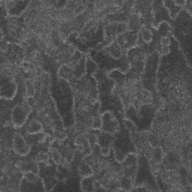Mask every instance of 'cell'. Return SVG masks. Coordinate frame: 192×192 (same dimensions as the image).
Returning <instances> with one entry per match:
<instances>
[{"label": "cell", "instance_id": "cell-1", "mask_svg": "<svg viewBox=\"0 0 192 192\" xmlns=\"http://www.w3.org/2000/svg\"><path fill=\"white\" fill-rule=\"evenodd\" d=\"M14 148L16 153L20 155H26L29 153L30 147L26 143L23 137L16 133L14 137Z\"/></svg>", "mask_w": 192, "mask_h": 192}, {"label": "cell", "instance_id": "cell-2", "mask_svg": "<svg viewBox=\"0 0 192 192\" xmlns=\"http://www.w3.org/2000/svg\"><path fill=\"white\" fill-rule=\"evenodd\" d=\"M41 130H42V125L40 123L39 121L33 119L29 124L28 128H27V133L35 134V133H39L41 131Z\"/></svg>", "mask_w": 192, "mask_h": 192}, {"label": "cell", "instance_id": "cell-3", "mask_svg": "<svg viewBox=\"0 0 192 192\" xmlns=\"http://www.w3.org/2000/svg\"><path fill=\"white\" fill-rule=\"evenodd\" d=\"M141 35L143 38V40L146 43H149L151 41L152 39H153V33H152L151 30L147 29H143L141 32Z\"/></svg>", "mask_w": 192, "mask_h": 192}, {"label": "cell", "instance_id": "cell-4", "mask_svg": "<svg viewBox=\"0 0 192 192\" xmlns=\"http://www.w3.org/2000/svg\"><path fill=\"white\" fill-rule=\"evenodd\" d=\"M51 156H52V158H53V161H54L56 163L59 164L62 162L61 154H60L59 152L57 149H52Z\"/></svg>", "mask_w": 192, "mask_h": 192}, {"label": "cell", "instance_id": "cell-5", "mask_svg": "<svg viewBox=\"0 0 192 192\" xmlns=\"http://www.w3.org/2000/svg\"><path fill=\"white\" fill-rule=\"evenodd\" d=\"M48 160H49L48 155H47V154L44 153H42V152L39 153V155L36 157V161L39 162H44V163H46Z\"/></svg>", "mask_w": 192, "mask_h": 192}, {"label": "cell", "instance_id": "cell-6", "mask_svg": "<svg viewBox=\"0 0 192 192\" xmlns=\"http://www.w3.org/2000/svg\"><path fill=\"white\" fill-rule=\"evenodd\" d=\"M54 134V137L56 138V139L59 140V141H64V140L66 138L67 135L65 134L64 132H62V131H55V132L53 133Z\"/></svg>", "mask_w": 192, "mask_h": 192}]
</instances>
